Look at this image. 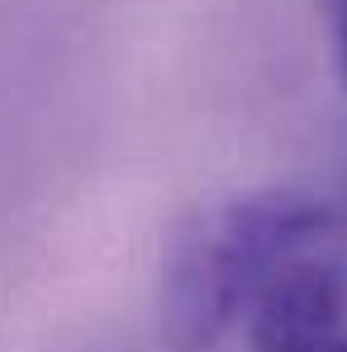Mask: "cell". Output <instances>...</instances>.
<instances>
[{
    "mask_svg": "<svg viewBox=\"0 0 347 352\" xmlns=\"http://www.w3.org/2000/svg\"><path fill=\"white\" fill-rule=\"evenodd\" d=\"M304 352H347V329L333 333V338H324V343H314V348H304Z\"/></svg>",
    "mask_w": 347,
    "mask_h": 352,
    "instance_id": "277c9868",
    "label": "cell"
},
{
    "mask_svg": "<svg viewBox=\"0 0 347 352\" xmlns=\"http://www.w3.org/2000/svg\"><path fill=\"white\" fill-rule=\"evenodd\" d=\"M328 10V29H333V53H338V72L347 81V0H324Z\"/></svg>",
    "mask_w": 347,
    "mask_h": 352,
    "instance_id": "3957f363",
    "label": "cell"
},
{
    "mask_svg": "<svg viewBox=\"0 0 347 352\" xmlns=\"http://www.w3.org/2000/svg\"><path fill=\"white\" fill-rule=\"evenodd\" d=\"M247 338L257 352H304L347 324V262L333 238L281 262L247 305Z\"/></svg>",
    "mask_w": 347,
    "mask_h": 352,
    "instance_id": "7a4b0ae2",
    "label": "cell"
},
{
    "mask_svg": "<svg viewBox=\"0 0 347 352\" xmlns=\"http://www.w3.org/2000/svg\"><path fill=\"white\" fill-rule=\"evenodd\" d=\"M333 238V214L304 190H247L200 210L172 243L162 319L181 348H210L295 252Z\"/></svg>",
    "mask_w": 347,
    "mask_h": 352,
    "instance_id": "6da1fadb",
    "label": "cell"
}]
</instances>
